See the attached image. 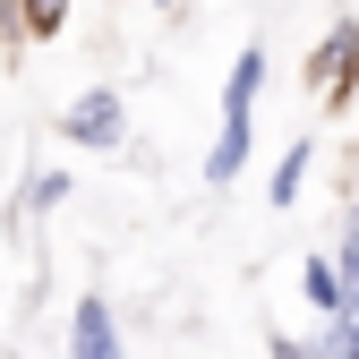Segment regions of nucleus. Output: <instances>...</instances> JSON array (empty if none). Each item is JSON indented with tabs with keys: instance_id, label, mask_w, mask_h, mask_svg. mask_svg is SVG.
<instances>
[{
	"instance_id": "obj_10",
	"label": "nucleus",
	"mask_w": 359,
	"mask_h": 359,
	"mask_svg": "<svg viewBox=\"0 0 359 359\" xmlns=\"http://www.w3.org/2000/svg\"><path fill=\"white\" fill-rule=\"evenodd\" d=\"M60 26H69V0H18V34L26 43H52Z\"/></svg>"
},
{
	"instance_id": "obj_7",
	"label": "nucleus",
	"mask_w": 359,
	"mask_h": 359,
	"mask_svg": "<svg viewBox=\"0 0 359 359\" xmlns=\"http://www.w3.org/2000/svg\"><path fill=\"white\" fill-rule=\"evenodd\" d=\"M299 299L317 308V317H342V308H351V283H342V265H334V248L299 265Z\"/></svg>"
},
{
	"instance_id": "obj_9",
	"label": "nucleus",
	"mask_w": 359,
	"mask_h": 359,
	"mask_svg": "<svg viewBox=\"0 0 359 359\" xmlns=\"http://www.w3.org/2000/svg\"><path fill=\"white\" fill-rule=\"evenodd\" d=\"M317 359H359V308L317 317Z\"/></svg>"
},
{
	"instance_id": "obj_3",
	"label": "nucleus",
	"mask_w": 359,
	"mask_h": 359,
	"mask_svg": "<svg viewBox=\"0 0 359 359\" xmlns=\"http://www.w3.org/2000/svg\"><path fill=\"white\" fill-rule=\"evenodd\" d=\"M248 146H257V111H222L214 146H205V189H231L248 171Z\"/></svg>"
},
{
	"instance_id": "obj_8",
	"label": "nucleus",
	"mask_w": 359,
	"mask_h": 359,
	"mask_svg": "<svg viewBox=\"0 0 359 359\" xmlns=\"http://www.w3.org/2000/svg\"><path fill=\"white\" fill-rule=\"evenodd\" d=\"M69 197H77V180H69V171H26V189H18L9 214H18V222H26V214H60Z\"/></svg>"
},
{
	"instance_id": "obj_4",
	"label": "nucleus",
	"mask_w": 359,
	"mask_h": 359,
	"mask_svg": "<svg viewBox=\"0 0 359 359\" xmlns=\"http://www.w3.org/2000/svg\"><path fill=\"white\" fill-rule=\"evenodd\" d=\"M69 351H77V359H111V351H120V317H111L103 291H86V299L69 308Z\"/></svg>"
},
{
	"instance_id": "obj_11",
	"label": "nucleus",
	"mask_w": 359,
	"mask_h": 359,
	"mask_svg": "<svg viewBox=\"0 0 359 359\" xmlns=\"http://www.w3.org/2000/svg\"><path fill=\"white\" fill-rule=\"evenodd\" d=\"M334 265H342V283H351V308H359V197L342 205V231H334Z\"/></svg>"
},
{
	"instance_id": "obj_6",
	"label": "nucleus",
	"mask_w": 359,
	"mask_h": 359,
	"mask_svg": "<svg viewBox=\"0 0 359 359\" xmlns=\"http://www.w3.org/2000/svg\"><path fill=\"white\" fill-rule=\"evenodd\" d=\"M265 77H274V52H265V43H248V52L231 60V77H222V111H257Z\"/></svg>"
},
{
	"instance_id": "obj_2",
	"label": "nucleus",
	"mask_w": 359,
	"mask_h": 359,
	"mask_svg": "<svg viewBox=\"0 0 359 359\" xmlns=\"http://www.w3.org/2000/svg\"><path fill=\"white\" fill-rule=\"evenodd\" d=\"M52 128H60L77 154H120L128 146V103H120V86H86L77 103H60Z\"/></svg>"
},
{
	"instance_id": "obj_5",
	"label": "nucleus",
	"mask_w": 359,
	"mask_h": 359,
	"mask_svg": "<svg viewBox=\"0 0 359 359\" xmlns=\"http://www.w3.org/2000/svg\"><path fill=\"white\" fill-rule=\"evenodd\" d=\"M308 171H317V137H291V146H283V163L265 171V205L291 214V205L308 197Z\"/></svg>"
},
{
	"instance_id": "obj_12",
	"label": "nucleus",
	"mask_w": 359,
	"mask_h": 359,
	"mask_svg": "<svg viewBox=\"0 0 359 359\" xmlns=\"http://www.w3.org/2000/svg\"><path fill=\"white\" fill-rule=\"evenodd\" d=\"M154 9H180V0H154Z\"/></svg>"
},
{
	"instance_id": "obj_1",
	"label": "nucleus",
	"mask_w": 359,
	"mask_h": 359,
	"mask_svg": "<svg viewBox=\"0 0 359 359\" xmlns=\"http://www.w3.org/2000/svg\"><path fill=\"white\" fill-rule=\"evenodd\" d=\"M308 103L317 111H351L359 103V18H334L308 43Z\"/></svg>"
}]
</instances>
